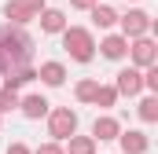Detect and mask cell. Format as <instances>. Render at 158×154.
Wrapping results in <instances>:
<instances>
[{"label": "cell", "mask_w": 158, "mask_h": 154, "mask_svg": "<svg viewBox=\"0 0 158 154\" xmlns=\"http://www.w3.org/2000/svg\"><path fill=\"white\" fill-rule=\"evenodd\" d=\"M140 117H143V121H158V95H147V99L140 103Z\"/></svg>", "instance_id": "e0dca14e"}, {"label": "cell", "mask_w": 158, "mask_h": 154, "mask_svg": "<svg viewBox=\"0 0 158 154\" xmlns=\"http://www.w3.org/2000/svg\"><path fill=\"white\" fill-rule=\"evenodd\" d=\"M19 110L26 117H44L48 114V99L44 95H26V99H19Z\"/></svg>", "instance_id": "8fae6325"}, {"label": "cell", "mask_w": 158, "mask_h": 154, "mask_svg": "<svg viewBox=\"0 0 158 154\" xmlns=\"http://www.w3.org/2000/svg\"><path fill=\"white\" fill-rule=\"evenodd\" d=\"M92 95H96V81H81L77 84V99L81 103H92Z\"/></svg>", "instance_id": "d6986e66"}, {"label": "cell", "mask_w": 158, "mask_h": 154, "mask_svg": "<svg viewBox=\"0 0 158 154\" xmlns=\"http://www.w3.org/2000/svg\"><path fill=\"white\" fill-rule=\"evenodd\" d=\"M37 154H63V147L59 143H44V147H37Z\"/></svg>", "instance_id": "44dd1931"}, {"label": "cell", "mask_w": 158, "mask_h": 154, "mask_svg": "<svg viewBox=\"0 0 158 154\" xmlns=\"http://www.w3.org/2000/svg\"><path fill=\"white\" fill-rule=\"evenodd\" d=\"M48 132H52L55 140H70V136L77 132V114H74L70 107L52 110V117H48Z\"/></svg>", "instance_id": "3957f363"}, {"label": "cell", "mask_w": 158, "mask_h": 154, "mask_svg": "<svg viewBox=\"0 0 158 154\" xmlns=\"http://www.w3.org/2000/svg\"><path fill=\"white\" fill-rule=\"evenodd\" d=\"M114 88H118V95H140V92H143V74H140L136 66H125L118 74V84H114Z\"/></svg>", "instance_id": "52a82bcc"}, {"label": "cell", "mask_w": 158, "mask_h": 154, "mask_svg": "<svg viewBox=\"0 0 158 154\" xmlns=\"http://www.w3.org/2000/svg\"><path fill=\"white\" fill-rule=\"evenodd\" d=\"M121 125L114 121V117H96V125H92V136L96 140H118Z\"/></svg>", "instance_id": "4fadbf2b"}, {"label": "cell", "mask_w": 158, "mask_h": 154, "mask_svg": "<svg viewBox=\"0 0 158 154\" xmlns=\"http://www.w3.org/2000/svg\"><path fill=\"white\" fill-rule=\"evenodd\" d=\"M143 88H147V92H158V66L155 63H151L147 74H143Z\"/></svg>", "instance_id": "ffe728a7"}, {"label": "cell", "mask_w": 158, "mask_h": 154, "mask_svg": "<svg viewBox=\"0 0 158 154\" xmlns=\"http://www.w3.org/2000/svg\"><path fill=\"white\" fill-rule=\"evenodd\" d=\"M7 154H30V147H26V143H11V147H7Z\"/></svg>", "instance_id": "603a6c76"}, {"label": "cell", "mask_w": 158, "mask_h": 154, "mask_svg": "<svg viewBox=\"0 0 158 154\" xmlns=\"http://www.w3.org/2000/svg\"><path fill=\"white\" fill-rule=\"evenodd\" d=\"M70 154H96V140L92 136H70Z\"/></svg>", "instance_id": "2e32d148"}, {"label": "cell", "mask_w": 158, "mask_h": 154, "mask_svg": "<svg viewBox=\"0 0 158 154\" xmlns=\"http://www.w3.org/2000/svg\"><path fill=\"white\" fill-rule=\"evenodd\" d=\"M40 30H44V33H63V30H66V15H63V11H59V7H40Z\"/></svg>", "instance_id": "9c48e42d"}, {"label": "cell", "mask_w": 158, "mask_h": 154, "mask_svg": "<svg viewBox=\"0 0 158 154\" xmlns=\"http://www.w3.org/2000/svg\"><path fill=\"white\" fill-rule=\"evenodd\" d=\"M15 107H19V92L4 84V88H0V110H15Z\"/></svg>", "instance_id": "ac0fdd59"}, {"label": "cell", "mask_w": 158, "mask_h": 154, "mask_svg": "<svg viewBox=\"0 0 158 154\" xmlns=\"http://www.w3.org/2000/svg\"><path fill=\"white\" fill-rule=\"evenodd\" d=\"M40 7H44V0H7V4H4V15H7L15 26H22V22H33V18H37Z\"/></svg>", "instance_id": "277c9868"}, {"label": "cell", "mask_w": 158, "mask_h": 154, "mask_svg": "<svg viewBox=\"0 0 158 154\" xmlns=\"http://www.w3.org/2000/svg\"><path fill=\"white\" fill-rule=\"evenodd\" d=\"M92 4H96V0H70V7H77V11H88Z\"/></svg>", "instance_id": "7402d4cb"}, {"label": "cell", "mask_w": 158, "mask_h": 154, "mask_svg": "<svg viewBox=\"0 0 158 154\" xmlns=\"http://www.w3.org/2000/svg\"><path fill=\"white\" fill-rule=\"evenodd\" d=\"M118 143L125 154H143L147 147H151V140L143 136V132H136V128H129V132H118Z\"/></svg>", "instance_id": "ba28073f"}, {"label": "cell", "mask_w": 158, "mask_h": 154, "mask_svg": "<svg viewBox=\"0 0 158 154\" xmlns=\"http://www.w3.org/2000/svg\"><path fill=\"white\" fill-rule=\"evenodd\" d=\"M63 48L70 51V59H77V63H88L92 55H96V40L88 30H81V26H66L63 30Z\"/></svg>", "instance_id": "7a4b0ae2"}, {"label": "cell", "mask_w": 158, "mask_h": 154, "mask_svg": "<svg viewBox=\"0 0 158 154\" xmlns=\"http://www.w3.org/2000/svg\"><path fill=\"white\" fill-rule=\"evenodd\" d=\"M118 22H121V37H125V40L151 33V15H147V11H129V15L118 18Z\"/></svg>", "instance_id": "5b68a950"}, {"label": "cell", "mask_w": 158, "mask_h": 154, "mask_svg": "<svg viewBox=\"0 0 158 154\" xmlns=\"http://www.w3.org/2000/svg\"><path fill=\"white\" fill-rule=\"evenodd\" d=\"M92 103H96V107H103V110H107V107H114V103H118V88H110V84H96Z\"/></svg>", "instance_id": "9a60e30c"}, {"label": "cell", "mask_w": 158, "mask_h": 154, "mask_svg": "<svg viewBox=\"0 0 158 154\" xmlns=\"http://www.w3.org/2000/svg\"><path fill=\"white\" fill-rule=\"evenodd\" d=\"M37 77L44 81V84H52V88H59L63 81H66V70H63V63H44L37 70Z\"/></svg>", "instance_id": "30bf717a"}, {"label": "cell", "mask_w": 158, "mask_h": 154, "mask_svg": "<svg viewBox=\"0 0 158 154\" xmlns=\"http://www.w3.org/2000/svg\"><path fill=\"white\" fill-rule=\"evenodd\" d=\"M88 11H92V22H96L99 30H107V26H114V22H118V11H114V7H107V4H99V0H96Z\"/></svg>", "instance_id": "7c38bea8"}, {"label": "cell", "mask_w": 158, "mask_h": 154, "mask_svg": "<svg viewBox=\"0 0 158 154\" xmlns=\"http://www.w3.org/2000/svg\"><path fill=\"white\" fill-rule=\"evenodd\" d=\"M99 48H103V55H107V59H121V55L129 51V40L121 37V33H110V37L103 40Z\"/></svg>", "instance_id": "5bb4252c"}, {"label": "cell", "mask_w": 158, "mask_h": 154, "mask_svg": "<svg viewBox=\"0 0 158 154\" xmlns=\"http://www.w3.org/2000/svg\"><path fill=\"white\" fill-rule=\"evenodd\" d=\"M30 55H33V40L22 30H11V26H0V74H15L22 66H30Z\"/></svg>", "instance_id": "6da1fadb"}, {"label": "cell", "mask_w": 158, "mask_h": 154, "mask_svg": "<svg viewBox=\"0 0 158 154\" xmlns=\"http://www.w3.org/2000/svg\"><path fill=\"white\" fill-rule=\"evenodd\" d=\"M129 51H132V63H136V66H151L158 59V48H155V40L147 37V33H143V37H132V48H129Z\"/></svg>", "instance_id": "8992f818"}]
</instances>
